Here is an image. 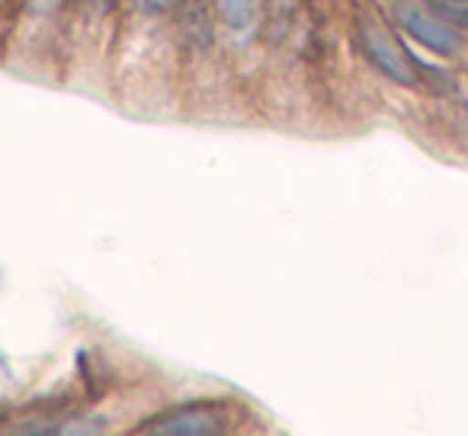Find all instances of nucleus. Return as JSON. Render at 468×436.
<instances>
[{
    "instance_id": "f257e3e1",
    "label": "nucleus",
    "mask_w": 468,
    "mask_h": 436,
    "mask_svg": "<svg viewBox=\"0 0 468 436\" xmlns=\"http://www.w3.org/2000/svg\"><path fill=\"white\" fill-rule=\"evenodd\" d=\"M395 16L398 23L404 27V33L414 36L420 46H427L430 52L442 55V58H449V55H455L462 48V39L455 36V29H449L446 23H440L436 16L423 14L420 7H414V4H398L395 7Z\"/></svg>"
},
{
    "instance_id": "f03ea898",
    "label": "nucleus",
    "mask_w": 468,
    "mask_h": 436,
    "mask_svg": "<svg viewBox=\"0 0 468 436\" xmlns=\"http://www.w3.org/2000/svg\"><path fill=\"white\" fill-rule=\"evenodd\" d=\"M363 42H366V52H369V58L376 61L378 71L388 74L391 80H398V84H404V87L417 84L414 68H410L408 55H404L401 48H398L395 42L382 33V29H378V27H363Z\"/></svg>"
},
{
    "instance_id": "7ed1b4c3",
    "label": "nucleus",
    "mask_w": 468,
    "mask_h": 436,
    "mask_svg": "<svg viewBox=\"0 0 468 436\" xmlns=\"http://www.w3.org/2000/svg\"><path fill=\"white\" fill-rule=\"evenodd\" d=\"M221 430V420L206 408H183L176 414H167L161 417L157 423L144 427V433H218Z\"/></svg>"
},
{
    "instance_id": "20e7f679",
    "label": "nucleus",
    "mask_w": 468,
    "mask_h": 436,
    "mask_svg": "<svg viewBox=\"0 0 468 436\" xmlns=\"http://www.w3.org/2000/svg\"><path fill=\"white\" fill-rule=\"evenodd\" d=\"M218 14L231 29H248L257 16V0H218Z\"/></svg>"
},
{
    "instance_id": "39448f33",
    "label": "nucleus",
    "mask_w": 468,
    "mask_h": 436,
    "mask_svg": "<svg viewBox=\"0 0 468 436\" xmlns=\"http://www.w3.org/2000/svg\"><path fill=\"white\" fill-rule=\"evenodd\" d=\"M135 4L144 10V14L154 16V14H164V10H170L176 4V0H135Z\"/></svg>"
},
{
    "instance_id": "423d86ee",
    "label": "nucleus",
    "mask_w": 468,
    "mask_h": 436,
    "mask_svg": "<svg viewBox=\"0 0 468 436\" xmlns=\"http://www.w3.org/2000/svg\"><path fill=\"white\" fill-rule=\"evenodd\" d=\"M29 7H33L36 14H52V10L58 7V0H29Z\"/></svg>"
},
{
    "instance_id": "0eeeda50",
    "label": "nucleus",
    "mask_w": 468,
    "mask_h": 436,
    "mask_svg": "<svg viewBox=\"0 0 468 436\" xmlns=\"http://www.w3.org/2000/svg\"><path fill=\"white\" fill-rule=\"evenodd\" d=\"M90 4H93V7H103V4H106V0H90Z\"/></svg>"
},
{
    "instance_id": "6e6552de",
    "label": "nucleus",
    "mask_w": 468,
    "mask_h": 436,
    "mask_svg": "<svg viewBox=\"0 0 468 436\" xmlns=\"http://www.w3.org/2000/svg\"><path fill=\"white\" fill-rule=\"evenodd\" d=\"M449 4H468V0H449Z\"/></svg>"
}]
</instances>
